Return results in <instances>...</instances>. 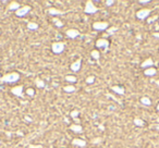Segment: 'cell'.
I'll return each instance as SVG.
<instances>
[{
    "label": "cell",
    "instance_id": "7a4b0ae2",
    "mask_svg": "<svg viewBox=\"0 0 159 148\" xmlns=\"http://www.w3.org/2000/svg\"><path fill=\"white\" fill-rule=\"evenodd\" d=\"M98 11V8L95 5V3L91 1V0H88L85 3V7H84V12L86 14H95L96 12Z\"/></svg>",
    "mask_w": 159,
    "mask_h": 148
},
{
    "label": "cell",
    "instance_id": "74e56055",
    "mask_svg": "<svg viewBox=\"0 0 159 148\" xmlns=\"http://www.w3.org/2000/svg\"><path fill=\"white\" fill-rule=\"evenodd\" d=\"M156 127H157V130H159V125H157V126H156Z\"/></svg>",
    "mask_w": 159,
    "mask_h": 148
},
{
    "label": "cell",
    "instance_id": "277c9868",
    "mask_svg": "<svg viewBox=\"0 0 159 148\" xmlns=\"http://www.w3.org/2000/svg\"><path fill=\"white\" fill-rule=\"evenodd\" d=\"M93 28L95 30H107L109 28V23L105 21H98L93 24Z\"/></svg>",
    "mask_w": 159,
    "mask_h": 148
},
{
    "label": "cell",
    "instance_id": "e0dca14e",
    "mask_svg": "<svg viewBox=\"0 0 159 148\" xmlns=\"http://www.w3.org/2000/svg\"><path fill=\"white\" fill-rule=\"evenodd\" d=\"M70 115H71V118L75 121L76 124H80V120L77 119V116L80 115V111L78 110H72L71 113H70Z\"/></svg>",
    "mask_w": 159,
    "mask_h": 148
},
{
    "label": "cell",
    "instance_id": "d6986e66",
    "mask_svg": "<svg viewBox=\"0 0 159 148\" xmlns=\"http://www.w3.org/2000/svg\"><path fill=\"white\" fill-rule=\"evenodd\" d=\"M140 102H142L144 106H150V104H151V100L149 99L147 96H144V97L140 98Z\"/></svg>",
    "mask_w": 159,
    "mask_h": 148
},
{
    "label": "cell",
    "instance_id": "e575fe53",
    "mask_svg": "<svg viewBox=\"0 0 159 148\" xmlns=\"http://www.w3.org/2000/svg\"><path fill=\"white\" fill-rule=\"evenodd\" d=\"M25 119H26V120H27V121H28V122H30V121H32V120H30V119H29V118H28V116H25Z\"/></svg>",
    "mask_w": 159,
    "mask_h": 148
},
{
    "label": "cell",
    "instance_id": "44dd1931",
    "mask_svg": "<svg viewBox=\"0 0 159 148\" xmlns=\"http://www.w3.org/2000/svg\"><path fill=\"white\" fill-rule=\"evenodd\" d=\"M63 90L65 92H74L76 90V88H75V86H73V85H66L63 87Z\"/></svg>",
    "mask_w": 159,
    "mask_h": 148
},
{
    "label": "cell",
    "instance_id": "9a60e30c",
    "mask_svg": "<svg viewBox=\"0 0 159 148\" xmlns=\"http://www.w3.org/2000/svg\"><path fill=\"white\" fill-rule=\"evenodd\" d=\"M111 90L114 91V92H117V94L119 95H124V88L123 87H121V86H118V85H114V86H111Z\"/></svg>",
    "mask_w": 159,
    "mask_h": 148
},
{
    "label": "cell",
    "instance_id": "7c38bea8",
    "mask_svg": "<svg viewBox=\"0 0 159 148\" xmlns=\"http://www.w3.org/2000/svg\"><path fill=\"white\" fill-rule=\"evenodd\" d=\"M21 7H22V5L17 1H11L8 4V10H10V11H17Z\"/></svg>",
    "mask_w": 159,
    "mask_h": 148
},
{
    "label": "cell",
    "instance_id": "4316f807",
    "mask_svg": "<svg viewBox=\"0 0 159 148\" xmlns=\"http://www.w3.org/2000/svg\"><path fill=\"white\" fill-rule=\"evenodd\" d=\"M25 94H26L27 96H30V97H34V95H35V90H34V88H32V87H29V88H27V89L25 90Z\"/></svg>",
    "mask_w": 159,
    "mask_h": 148
},
{
    "label": "cell",
    "instance_id": "52a82bcc",
    "mask_svg": "<svg viewBox=\"0 0 159 148\" xmlns=\"http://www.w3.org/2000/svg\"><path fill=\"white\" fill-rule=\"evenodd\" d=\"M96 47L97 48H103L107 49L109 47V40L106 38H99L96 40Z\"/></svg>",
    "mask_w": 159,
    "mask_h": 148
},
{
    "label": "cell",
    "instance_id": "484cf974",
    "mask_svg": "<svg viewBox=\"0 0 159 148\" xmlns=\"http://www.w3.org/2000/svg\"><path fill=\"white\" fill-rule=\"evenodd\" d=\"M85 82H86V84H93L95 82V75H89L86 77V79H85Z\"/></svg>",
    "mask_w": 159,
    "mask_h": 148
},
{
    "label": "cell",
    "instance_id": "4dcf8cb0",
    "mask_svg": "<svg viewBox=\"0 0 159 148\" xmlns=\"http://www.w3.org/2000/svg\"><path fill=\"white\" fill-rule=\"evenodd\" d=\"M157 18H158V16H157V15H155V16H152V17L148 18V23H151V22H154L155 20H157Z\"/></svg>",
    "mask_w": 159,
    "mask_h": 148
},
{
    "label": "cell",
    "instance_id": "5bb4252c",
    "mask_svg": "<svg viewBox=\"0 0 159 148\" xmlns=\"http://www.w3.org/2000/svg\"><path fill=\"white\" fill-rule=\"evenodd\" d=\"M70 130L74 133H82L83 132V126L81 124H76V123H73L70 125Z\"/></svg>",
    "mask_w": 159,
    "mask_h": 148
},
{
    "label": "cell",
    "instance_id": "7402d4cb",
    "mask_svg": "<svg viewBox=\"0 0 159 148\" xmlns=\"http://www.w3.org/2000/svg\"><path fill=\"white\" fill-rule=\"evenodd\" d=\"M39 26H38V24L37 23H35V22H28L27 23V28L28 29H32V30H36Z\"/></svg>",
    "mask_w": 159,
    "mask_h": 148
},
{
    "label": "cell",
    "instance_id": "6da1fadb",
    "mask_svg": "<svg viewBox=\"0 0 159 148\" xmlns=\"http://www.w3.org/2000/svg\"><path fill=\"white\" fill-rule=\"evenodd\" d=\"M20 79V74L17 72H10V73H7L4 74L3 76H1L0 78V82L2 83H16L17 81Z\"/></svg>",
    "mask_w": 159,
    "mask_h": 148
},
{
    "label": "cell",
    "instance_id": "d6a6232c",
    "mask_svg": "<svg viewBox=\"0 0 159 148\" xmlns=\"http://www.w3.org/2000/svg\"><path fill=\"white\" fill-rule=\"evenodd\" d=\"M138 2L139 3H143V4H146V3H149L150 1H149V0H139Z\"/></svg>",
    "mask_w": 159,
    "mask_h": 148
},
{
    "label": "cell",
    "instance_id": "ac0fdd59",
    "mask_svg": "<svg viewBox=\"0 0 159 148\" xmlns=\"http://www.w3.org/2000/svg\"><path fill=\"white\" fill-rule=\"evenodd\" d=\"M156 73H157V71H156L155 67H148V69H146L144 71V74L146 76H154Z\"/></svg>",
    "mask_w": 159,
    "mask_h": 148
},
{
    "label": "cell",
    "instance_id": "ffe728a7",
    "mask_svg": "<svg viewBox=\"0 0 159 148\" xmlns=\"http://www.w3.org/2000/svg\"><path fill=\"white\" fill-rule=\"evenodd\" d=\"M90 56H91V58L95 59V60H99V58H100V53H99V51L97 50V49L91 50L90 51Z\"/></svg>",
    "mask_w": 159,
    "mask_h": 148
},
{
    "label": "cell",
    "instance_id": "9c48e42d",
    "mask_svg": "<svg viewBox=\"0 0 159 148\" xmlns=\"http://www.w3.org/2000/svg\"><path fill=\"white\" fill-rule=\"evenodd\" d=\"M65 35H66V37L73 39V38H76V37L80 35V32L76 28H69V29L65 30Z\"/></svg>",
    "mask_w": 159,
    "mask_h": 148
},
{
    "label": "cell",
    "instance_id": "5b68a950",
    "mask_svg": "<svg viewBox=\"0 0 159 148\" xmlns=\"http://www.w3.org/2000/svg\"><path fill=\"white\" fill-rule=\"evenodd\" d=\"M30 5H28V4H25V5H22V7L17 10V11H15V15L16 16H19V17H22V16H25L28 12L30 11Z\"/></svg>",
    "mask_w": 159,
    "mask_h": 148
},
{
    "label": "cell",
    "instance_id": "ba28073f",
    "mask_svg": "<svg viewBox=\"0 0 159 148\" xmlns=\"http://www.w3.org/2000/svg\"><path fill=\"white\" fill-rule=\"evenodd\" d=\"M150 13V10L149 9H142L136 12V17L139 18V20H144V18H146Z\"/></svg>",
    "mask_w": 159,
    "mask_h": 148
},
{
    "label": "cell",
    "instance_id": "f546056e",
    "mask_svg": "<svg viewBox=\"0 0 159 148\" xmlns=\"http://www.w3.org/2000/svg\"><path fill=\"white\" fill-rule=\"evenodd\" d=\"M106 5H108V7H110V5H112L114 3V0H107V1L105 2Z\"/></svg>",
    "mask_w": 159,
    "mask_h": 148
},
{
    "label": "cell",
    "instance_id": "83f0119b",
    "mask_svg": "<svg viewBox=\"0 0 159 148\" xmlns=\"http://www.w3.org/2000/svg\"><path fill=\"white\" fill-rule=\"evenodd\" d=\"M53 22H54V24H56L57 27H62V26H63V23L61 22L60 20H58V18H54Z\"/></svg>",
    "mask_w": 159,
    "mask_h": 148
},
{
    "label": "cell",
    "instance_id": "cb8c5ba5",
    "mask_svg": "<svg viewBox=\"0 0 159 148\" xmlns=\"http://www.w3.org/2000/svg\"><path fill=\"white\" fill-rule=\"evenodd\" d=\"M133 122H134V124H135L136 126H144L145 125V122L142 119H139V118H135L133 120Z\"/></svg>",
    "mask_w": 159,
    "mask_h": 148
},
{
    "label": "cell",
    "instance_id": "2e32d148",
    "mask_svg": "<svg viewBox=\"0 0 159 148\" xmlns=\"http://www.w3.org/2000/svg\"><path fill=\"white\" fill-rule=\"evenodd\" d=\"M48 13H49L50 15H62V14H63V12H62V11H60V10L57 9V8L51 7V8L48 9Z\"/></svg>",
    "mask_w": 159,
    "mask_h": 148
},
{
    "label": "cell",
    "instance_id": "ab89813d",
    "mask_svg": "<svg viewBox=\"0 0 159 148\" xmlns=\"http://www.w3.org/2000/svg\"><path fill=\"white\" fill-rule=\"evenodd\" d=\"M0 78H1V76H0Z\"/></svg>",
    "mask_w": 159,
    "mask_h": 148
},
{
    "label": "cell",
    "instance_id": "836d02e7",
    "mask_svg": "<svg viewBox=\"0 0 159 148\" xmlns=\"http://www.w3.org/2000/svg\"><path fill=\"white\" fill-rule=\"evenodd\" d=\"M152 36H154V37H157V38H159V33H154V34H152Z\"/></svg>",
    "mask_w": 159,
    "mask_h": 148
},
{
    "label": "cell",
    "instance_id": "d4e9b609",
    "mask_svg": "<svg viewBox=\"0 0 159 148\" xmlns=\"http://www.w3.org/2000/svg\"><path fill=\"white\" fill-rule=\"evenodd\" d=\"M64 78H65V81L69 82V83H75L77 81L76 76H74V75H66Z\"/></svg>",
    "mask_w": 159,
    "mask_h": 148
},
{
    "label": "cell",
    "instance_id": "f1b7e54d",
    "mask_svg": "<svg viewBox=\"0 0 159 148\" xmlns=\"http://www.w3.org/2000/svg\"><path fill=\"white\" fill-rule=\"evenodd\" d=\"M115 30H118L117 27H114V26H113V27H109V28L107 29V33H108L109 35H111V34H113V33L115 32Z\"/></svg>",
    "mask_w": 159,
    "mask_h": 148
},
{
    "label": "cell",
    "instance_id": "f35d334b",
    "mask_svg": "<svg viewBox=\"0 0 159 148\" xmlns=\"http://www.w3.org/2000/svg\"><path fill=\"white\" fill-rule=\"evenodd\" d=\"M158 122H159V119H158Z\"/></svg>",
    "mask_w": 159,
    "mask_h": 148
},
{
    "label": "cell",
    "instance_id": "3957f363",
    "mask_svg": "<svg viewBox=\"0 0 159 148\" xmlns=\"http://www.w3.org/2000/svg\"><path fill=\"white\" fill-rule=\"evenodd\" d=\"M64 50V42L62 41H54L51 45V51L56 54L62 53Z\"/></svg>",
    "mask_w": 159,
    "mask_h": 148
},
{
    "label": "cell",
    "instance_id": "8fae6325",
    "mask_svg": "<svg viewBox=\"0 0 159 148\" xmlns=\"http://www.w3.org/2000/svg\"><path fill=\"white\" fill-rule=\"evenodd\" d=\"M71 144L73 146H77V147H81V148L86 147V141H85L84 139H81V138H73Z\"/></svg>",
    "mask_w": 159,
    "mask_h": 148
},
{
    "label": "cell",
    "instance_id": "30bf717a",
    "mask_svg": "<svg viewBox=\"0 0 159 148\" xmlns=\"http://www.w3.org/2000/svg\"><path fill=\"white\" fill-rule=\"evenodd\" d=\"M81 66H82V59L80 58V59L75 60L74 62L71 64L70 67H71V70H72L73 72H78L80 70H81Z\"/></svg>",
    "mask_w": 159,
    "mask_h": 148
},
{
    "label": "cell",
    "instance_id": "d590c367",
    "mask_svg": "<svg viewBox=\"0 0 159 148\" xmlns=\"http://www.w3.org/2000/svg\"><path fill=\"white\" fill-rule=\"evenodd\" d=\"M156 84H157V85L159 86V81H156Z\"/></svg>",
    "mask_w": 159,
    "mask_h": 148
},
{
    "label": "cell",
    "instance_id": "4fadbf2b",
    "mask_svg": "<svg viewBox=\"0 0 159 148\" xmlns=\"http://www.w3.org/2000/svg\"><path fill=\"white\" fill-rule=\"evenodd\" d=\"M152 65H154V61H152L151 58H147L145 61H143L142 64H140V66L143 67V69H148V67H152Z\"/></svg>",
    "mask_w": 159,
    "mask_h": 148
},
{
    "label": "cell",
    "instance_id": "8d00e7d4",
    "mask_svg": "<svg viewBox=\"0 0 159 148\" xmlns=\"http://www.w3.org/2000/svg\"><path fill=\"white\" fill-rule=\"evenodd\" d=\"M157 110L159 111V103H158V106H157Z\"/></svg>",
    "mask_w": 159,
    "mask_h": 148
},
{
    "label": "cell",
    "instance_id": "1f68e13d",
    "mask_svg": "<svg viewBox=\"0 0 159 148\" xmlns=\"http://www.w3.org/2000/svg\"><path fill=\"white\" fill-rule=\"evenodd\" d=\"M100 140H101V138H99V137L98 138H94L93 140H91V143H93V144H97V143H99Z\"/></svg>",
    "mask_w": 159,
    "mask_h": 148
},
{
    "label": "cell",
    "instance_id": "603a6c76",
    "mask_svg": "<svg viewBox=\"0 0 159 148\" xmlns=\"http://www.w3.org/2000/svg\"><path fill=\"white\" fill-rule=\"evenodd\" d=\"M35 84H36V86H37V87H39V88L45 87V82L42 81L41 78H39V77H37V78L35 79Z\"/></svg>",
    "mask_w": 159,
    "mask_h": 148
},
{
    "label": "cell",
    "instance_id": "8992f818",
    "mask_svg": "<svg viewBox=\"0 0 159 148\" xmlns=\"http://www.w3.org/2000/svg\"><path fill=\"white\" fill-rule=\"evenodd\" d=\"M11 92L16 97H23V85H17V86H13L11 88Z\"/></svg>",
    "mask_w": 159,
    "mask_h": 148
}]
</instances>
